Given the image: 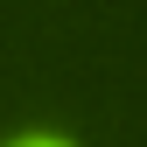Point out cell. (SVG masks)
<instances>
[{"instance_id":"obj_1","label":"cell","mask_w":147,"mask_h":147,"mask_svg":"<svg viewBox=\"0 0 147 147\" xmlns=\"http://www.w3.org/2000/svg\"><path fill=\"white\" fill-rule=\"evenodd\" d=\"M14 147H70V140H63V133H21Z\"/></svg>"}]
</instances>
